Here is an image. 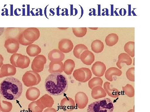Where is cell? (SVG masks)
<instances>
[{"mask_svg": "<svg viewBox=\"0 0 150 112\" xmlns=\"http://www.w3.org/2000/svg\"><path fill=\"white\" fill-rule=\"evenodd\" d=\"M68 85L67 77L62 74L49 75L45 80V89L52 96H59L64 94L68 90Z\"/></svg>", "mask_w": 150, "mask_h": 112, "instance_id": "cell-1", "label": "cell"}, {"mask_svg": "<svg viewBox=\"0 0 150 112\" xmlns=\"http://www.w3.org/2000/svg\"><path fill=\"white\" fill-rule=\"evenodd\" d=\"M22 92V84L15 78H7L0 83V93L7 100H17L21 96Z\"/></svg>", "mask_w": 150, "mask_h": 112, "instance_id": "cell-2", "label": "cell"}, {"mask_svg": "<svg viewBox=\"0 0 150 112\" xmlns=\"http://www.w3.org/2000/svg\"><path fill=\"white\" fill-rule=\"evenodd\" d=\"M22 79L25 85L30 87L39 84L41 81V77L38 73L28 71L23 74Z\"/></svg>", "mask_w": 150, "mask_h": 112, "instance_id": "cell-3", "label": "cell"}, {"mask_svg": "<svg viewBox=\"0 0 150 112\" xmlns=\"http://www.w3.org/2000/svg\"><path fill=\"white\" fill-rule=\"evenodd\" d=\"M92 72L89 69L81 68L75 70L73 73V76L75 79L81 83H85L91 79Z\"/></svg>", "mask_w": 150, "mask_h": 112, "instance_id": "cell-4", "label": "cell"}, {"mask_svg": "<svg viewBox=\"0 0 150 112\" xmlns=\"http://www.w3.org/2000/svg\"><path fill=\"white\" fill-rule=\"evenodd\" d=\"M46 61V57L43 55H38L36 56L31 64V69L33 71L38 73L43 71Z\"/></svg>", "mask_w": 150, "mask_h": 112, "instance_id": "cell-5", "label": "cell"}, {"mask_svg": "<svg viewBox=\"0 0 150 112\" xmlns=\"http://www.w3.org/2000/svg\"><path fill=\"white\" fill-rule=\"evenodd\" d=\"M23 34L25 40L33 43L38 40L40 36V31L36 27H28L25 29Z\"/></svg>", "mask_w": 150, "mask_h": 112, "instance_id": "cell-6", "label": "cell"}, {"mask_svg": "<svg viewBox=\"0 0 150 112\" xmlns=\"http://www.w3.org/2000/svg\"><path fill=\"white\" fill-rule=\"evenodd\" d=\"M75 102L80 109H83L86 107L88 103L87 95L83 92H79L75 95Z\"/></svg>", "mask_w": 150, "mask_h": 112, "instance_id": "cell-7", "label": "cell"}, {"mask_svg": "<svg viewBox=\"0 0 150 112\" xmlns=\"http://www.w3.org/2000/svg\"><path fill=\"white\" fill-rule=\"evenodd\" d=\"M4 47L9 53H16L19 48V43L16 39H7L5 42Z\"/></svg>", "mask_w": 150, "mask_h": 112, "instance_id": "cell-8", "label": "cell"}, {"mask_svg": "<svg viewBox=\"0 0 150 112\" xmlns=\"http://www.w3.org/2000/svg\"><path fill=\"white\" fill-rule=\"evenodd\" d=\"M99 112H113L114 106L112 101L109 98L99 100Z\"/></svg>", "mask_w": 150, "mask_h": 112, "instance_id": "cell-9", "label": "cell"}, {"mask_svg": "<svg viewBox=\"0 0 150 112\" xmlns=\"http://www.w3.org/2000/svg\"><path fill=\"white\" fill-rule=\"evenodd\" d=\"M106 66L102 62L97 61L93 65L91 70L93 73L97 77H102L106 71Z\"/></svg>", "mask_w": 150, "mask_h": 112, "instance_id": "cell-10", "label": "cell"}, {"mask_svg": "<svg viewBox=\"0 0 150 112\" xmlns=\"http://www.w3.org/2000/svg\"><path fill=\"white\" fill-rule=\"evenodd\" d=\"M37 101L40 106L43 109L47 108H51L54 104V99L51 96L47 94L43 95Z\"/></svg>", "mask_w": 150, "mask_h": 112, "instance_id": "cell-11", "label": "cell"}, {"mask_svg": "<svg viewBox=\"0 0 150 112\" xmlns=\"http://www.w3.org/2000/svg\"><path fill=\"white\" fill-rule=\"evenodd\" d=\"M61 108L62 110L67 112H71L75 109V102L72 98L70 97H65L61 101Z\"/></svg>", "mask_w": 150, "mask_h": 112, "instance_id": "cell-12", "label": "cell"}, {"mask_svg": "<svg viewBox=\"0 0 150 112\" xmlns=\"http://www.w3.org/2000/svg\"><path fill=\"white\" fill-rule=\"evenodd\" d=\"M74 48V44L69 39H62L59 43V50L62 52L67 53L72 50Z\"/></svg>", "mask_w": 150, "mask_h": 112, "instance_id": "cell-13", "label": "cell"}, {"mask_svg": "<svg viewBox=\"0 0 150 112\" xmlns=\"http://www.w3.org/2000/svg\"><path fill=\"white\" fill-rule=\"evenodd\" d=\"M0 72L3 78L14 76L16 74V67L10 64H3L0 69Z\"/></svg>", "mask_w": 150, "mask_h": 112, "instance_id": "cell-14", "label": "cell"}, {"mask_svg": "<svg viewBox=\"0 0 150 112\" xmlns=\"http://www.w3.org/2000/svg\"><path fill=\"white\" fill-rule=\"evenodd\" d=\"M48 58L51 62H62L64 60L65 55L59 50L54 49L48 53Z\"/></svg>", "mask_w": 150, "mask_h": 112, "instance_id": "cell-15", "label": "cell"}, {"mask_svg": "<svg viewBox=\"0 0 150 112\" xmlns=\"http://www.w3.org/2000/svg\"><path fill=\"white\" fill-rule=\"evenodd\" d=\"M30 62V59L27 56L19 54L16 63L15 67L19 68L22 69L27 68L29 66Z\"/></svg>", "mask_w": 150, "mask_h": 112, "instance_id": "cell-16", "label": "cell"}, {"mask_svg": "<svg viewBox=\"0 0 150 112\" xmlns=\"http://www.w3.org/2000/svg\"><path fill=\"white\" fill-rule=\"evenodd\" d=\"M80 59L84 64L88 66L91 65L95 61L94 55L88 50H86L81 54Z\"/></svg>", "mask_w": 150, "mask_h": 112, "instance_id": "cell-17", "label": "cell"}, {"mask_svg": "<svg viewBox=\"0 0 150 112\" xmlns=\"http://www.w3.org/2000/svg\"><path fill=\"white\" fill-rule=\"evenodd\" d=\"M63 65L62 62H51L48 71L51 74H61L63 72Z\"/></svg>", "mask_w": 150, "mask_h": 112, "instance_id": "cell-18", "label": "cell"}, {"mask_svg": "<svg viewBox=\"0 0 150 112\" xmlns=\"http://www.w3.org/2000/svg\"><path fill=\"white\" fill-rule=\"evenodd\" d=\"M40 96V91L35 87H30L27 89L25 93V97L28 100L34 102Z\"/></svg>", "mask_w": 150, "mask_h": 112, "instance_id": "cell-19", "label": "cell"}, {"mask_svg": "<svg viewBox=\"0 0 150 112\" xmlns=\"http://www.w3.org/2000/svg\"><path fill=\"white\" fill-rule=\"evenodd\" d=\"M132 60L131 57L126 53H122L118 55V60L116 63V65L119 69H122L121 64L125 63L127 65H131Z\"/></svg>", "mask_w": 150, "mask_h": 112, "instance_id": "cell-20", "label": "cell"}, {"mask_svg": "<svg viewBox=\"0 0 150 112\" xmlns=\"http://www.w3.org/2000/svg\"><path fill=\"white\" fill-rule=\"evenodd\" d=\"M6 38L18 40L19 35L22 33L20 28H7L6 29Z\"/></svg>", "mask_w": 150, "mask_h": 112, "instance_id": "cell-21", "label": "cell"}, {"mask_svg": "<svg viewBox=\"0 0 150 112\" xmlns=\"http://www.w3.org/2000/svg\"><path fill=\"white\" fill-rule=\"evenodd\" d=\"M122 73V71L120 69H118L116 67H110L105 71V76L107 80L110 81H112L113 76H120Z\"/></svg>", "mask_w": 150, "mask_h": 112, "instance_id": "cell-22", "label": "cell"}, {"mask_svg": "<svg viewBox=\"0 0 150 112\" xmlns=\"http://www.w3.org/2000/svg\"><path fill=\"white\" fill-rule=\"evenodd\" d=\"M91 94L93 99H94L104 98L107 95V93L103 88L100 86L94 87L92 89Z\"/></svg>", "mask_w": 150, "mask_h": 112, "instance_id": "cell-23", "label": "cell"}, {"mask_svg": "<svg viewBox=\"0 0 150 112\" xmlns=\"http://www.w3.org/2000/svg\"><path fill=\"white\" fill-rule=\"evenodd\" d=\"M110 82H105L103 88L106 93L110 97L113 98H118L120 95V93L117 88H111L110 87Z\"/></svg>", "mask_w": 150, "mask_h": 112, "instance_id": "cell-24", "label": "cell"}, {"mask_svg": "<svg viewBox=\"0 0 150 112\" xmlns=\"http://www.w3.org/2000/svg\"><path fill=\"white\" fill-rule=\"evenodd\" d=\"M75 67L74 61L71 59H68L64 62L63 65V71L68 75H71Z\"/></svg>", "mask_w": 150, "mask_h": 112, "instance_id": "cell-25", "label": "cell"}, {"mask_svg": "<svg viewBox=\"0 0 150 112\" xmlns=\"http://www.w3.org/2000/svg\"><path fill=\"white\" fill-rule=\"evenodd\" d=\"M41 49L39 46L35 44H31L26 48V52L31 57H35L41 52Z\"/></svg>", "mask_w": 150, "mask_h": 112, "instance_id": "cell-26", "label": "cell"}, {"mask_svg": "<svg viewBox=\"0 0 150 112\" xmlns=\"http://www.w3.org/2000/svg\"><path fill=\"white\" fill-rule=\"evenodd\" d=\"M104 44L101 40H96L93 41L91 43L92 50L96 53H100L103 51L104 49Z\"/></svg>", "mask_w": 150, "mask_h": 112, "instance_id": "cell-27", "label": "cell"}, {"mask_svg": "<svg viewBox=\"0 0 150 112\" xmlns=\"http://www.w3.org/2000/svg\"><path fill=\"white\" fill-rule=\"evenodd\" d=\"M118 36L115 33H110L106 36L105 39V44L109 47H112L118 43Z\"/></svg>", "mask_w": 150, "mask_h": 112, "instance_id": "cell-28", "label": "cell"}, {"mask_svg": "<svg viewBox=\"0 0 150 112\" xmlns=\"http://www.w3.org/2000/svg\"><path fill=\"white\" fill-rule=\"evenodd\" d=\"M3 99L2 96L0 97V110L2 112H10L12 109V104Z\"/></svg>", "mask_w": 150, "mask_h": 112, "instance_id": "cell-29", "label": "cell"}, {"mask_svg": "<svg viewBox=\"0 0 150 112\" xmlns=\"http://www.w3.org/2000/svg\"><path fill=\"white\" fill-rule=\"evenodd\" d=\"M86 50H88V48L85 45L79 44L75 46L73 51V54L76 58L80 59L81 54Z\"/></svg>", "mask_w": 150, "mask_h": 112, "instance_id": "cell-30", "label": "cell"}, {"mask_svg": "<svg viewBox=\"0 0 150 112\" xmlns=\"http://www.w3.org/2000/svg\"><path fill=\"white\" fill-rule=\"evenodd\" d=\"M124 51L130 57H134L135 56V42L130 41L125 44L124 47Z\"/></svg>", "mask_w": 150, "mask_h": 112, "instance_id": "cell-31", "label": "cell"}, {"mask_svg": "<svg viewBox=\"0 0 150 112\" xmlns=\"http://www.w3.org/2000/svg\"><path fill=\"white\" fill-rule=\"evenodd\" d=\"M103 84V80L102 78L98 77H93L89 80L88 83L89 87L91 89L96 86H100L102 87Z\"/></svg>", "mask_w": 150, "mask_h": 112, "instance_id": "cell-32", "label": "cell"}, {"mask_svg": "<svg viewBox=\"0 0 150 112\" xmlns=\"http://www.w3.org/2000/svg\"><path fill=\"white\" fill-rule=\"evenodd\" d=\"M73 33L77 37H82L85 36L87 32L86 27H72Z\"/></svg>", "mask_w": 150, "mask_h": 112, "instance_id": "cell-33", "label": "cell"}, {"mask_svg": "<svg viewBox=\"0 0 150 112\" xmlns=\"http://www.w3.org/2000/svg\"><path fill=\"white\" fill-rule=\"evenodd\" d=\"M28 109L29 112H43V109L40 106L37 101L31 102L28 105Z\"/></svg>", "mask_w": 150, "mask_h": 112, "instance_id": "cell-34", "label": "cell"}, {"mask_svg": "<svg viewBox=\"0 0 150 112\" xmlns=\"http://www.w3.org/2000/svg\"><path fill=\"white\" fill-rule=\"evenodd\" d=\"M123 91L124 93L129 97L132 98L135 95V90L134 87L132 85L127 84L125 86L122 87Z\"/></svg>", "mask_w": 150, "mask_h": 112, "instance_id": "cell-35", "label": "cell"}, {"mask_svg": "<svg viewBox=\"0 0 150 112\" xmlns=\"http://www.w3.org/2000/svg\"><path fill=\"white\" fill-rule=\"evenodd\" d=\"M126 77L131 81H135V67L129 68L126 72Z\"/></svg>", "mask_w": 150, "mask_h": 112, "instance_id": "cell-36", "label": "cell"}, {"mask_svg": "<svg viewBox=\"0 0 150 112\" xmlns=\"http://www.w3.org/2000/svg\"><path fill=\"white\" fill-rule=\"evenodd\" d=\"M18 40V42L19 44H21V45L23 46H30V45H31L33 43L28 42L27 40H25V38H24V36H23V32L19 35V36Z\"/></svg>", "mask_w": 150, "mask_h": 112, "instance_id": "cell-37", "label": "cell"}, {"mask_svg": "<svg viewBox=\"0 0 150 112\" xmlns=\"http://www.w3.org/2000/svg\"><path fill=\"white\" fill-rule=\"evenodd\" d=\"M43 112H57V111L54 108H49L44 110Z\"/></svg>", "mask_w": 150, "mask_h": 112, "instance_id": "cell-38", "label": "cell"}, {"mask_svg": "<svg viewBox=\"0 0 150 112\" xmlns=\"http://www.w3.org/2000/svg\"><path fill=\"white\" fill-rule=\"evenodd\" d=\"M4 60V59L2 55L0 54V68L3 65Z\"/></svg>", "mask_w": 150, "mask_h": 112, "instance_id": "cell-39", "label": "cell"}, {"mask_svg": "<svg viewBox=\"0 0 150 112\" xmlns=\"http://www.w3.org/2000/svg\"><path fill=\"white\" fill-rule=\"evenodd\" d=\"M5 28L4 27H0V36H1L4 32Z\"/></svg>", "mask_w": 150, "mask_h": 112, "instance_id": "cell-40", "label": "cell"}, {"mask_svg": "<svg viewBox=\"0 0 150 112\" xmlns=\"http://www.w3.org/2000/svg\"><path fill=\"white\" fill-rule=\"evenodd\" d=\"M128 112H134V109H131L128 111Z\"/></svg>", "mask_w": 150, "mask_h": 112, "instance_id": "cell-41", "label": "cell"}, {"mask_svg": "<svg viewBox=\"0 0 150 112\" xmlns=\"http://www.w3.org/2000/svg\"><path fill=\"white\" fill-rule=\"evenodd\" d=\"M90 29H98V28H90V27H89Z\"/></svg>", "mask_w": 150, "mask_h": 112, "instance_id": "cell-42", "label": "cell"}, {"mask_svg": "<svg viewBox=\"0 0 150 112\" xmlns=\"http://www.w3.org/2000/svg\"><path fill=\"white\" fill-rule=\"evenodd\" d=\"M3 78V77L1 75V72H0V78Z\"/></svg>", "mask_w": 150, "mask_h": 112, "instance_id": "cell-43", "label": "cell"}, {"mask_svg": "<svg viewBox=\"0 0 150 112\" xmlns=\"http://www.w3.org/2000/svg\"><path fill=\"white\" fill-rule=\"evenodd\" d=\"M0 112H1V110H0Z\"/></svg>", "mask_w": 150, "mask_h": 112, "instance_id": "cell-44", "label": "cell"}]
</instances>
